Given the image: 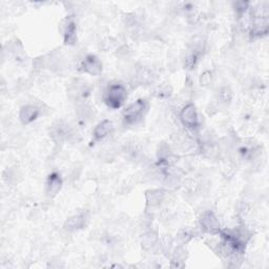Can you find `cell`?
<instances>
[{
	"mask_svg": "<svg viewBox=\"0 0 269 269\" xmlns=\"http://www.w3.org/2000/svg\"><path fill=\"white\" fill-rule=\"evenodd\" d=\"M149 107V102L145 99H138L129 104L122 113V120L124 125H137L147 116Z\"/></svg>",
	"mask_w": 269,
	"mask_h": 269,
	"instance_id": "obj_1",
	"label": "cell"
},
{
	"mask_svg": "<svg viewBox=\"0 0 269 269\" xmlns=\"http://www.w3.org/2000/svg\"><path fill=\"white\" fill-rule=\"evenodd\" d=\"M127 98L126 87L121 83H113L108 85L104 93V102L111 109H118Z\"/></svg>",
	"mask_w": 269,
	"mask_h": 269,
	"instance_id": "obj_2",
	"label": "cell"
},
{
	"mask_svg": "<svg viewBox=\"0 0 269 269\" xmlns=\"http://www.w3.org/2000/svg\"><path fill=\"white\" fill-rule=\"evenodd\" d=\"M91 91L92 88L86 81L77 78L70 83L69 88H67V95L76 103H81L86 102L87 98L91 95Z\"/></svg>",
	"mask_w": 269,
	"mask_h": 269,
	"instance_id": "obj_3",
	"label": "cell"
},
{
	"mask_svg": "<svg viewBox=\"0 0 269 269\" xmlns=\"http://www.w3.org/2000/svg\"><path fill=\"white\" fill-rule=\"evenodd\" d=\"M180 120L187 129L194 132L199 129V116L195 104L188 103L181 109Z\"/></svg>",
	"mask_w": 269,
	"mask_h": 269,
	"instance_id": "obj_4",
	"label": "cell"
},
{
	"mask_svg": "<svg viewBox=\"0 0 269 269\" xmlns=\"http://www.w3.org/2000/svg\"><path fill=\"white\" fill-rule=\"evenodd\" d=\"M79 71L91 76H98L102 73V62L95 55H86L80 63Z\"/></svg>",
	"mask_w": 269,
	"mask_h": 269,
	"instance_id": "obj_5",
	"label": "cell"
},
{
	"mask_svg": "<svg viewBox=\"0 0 269 269\" xmlns=\"http://www.w3.org/2000/svg\"><path fill=\"white\" fill-rule=\"evenodd\" d=\"M200 226L207 233H219L220 232V223L214 212L207 210L202 214L200 217Z\"/></svg>",
	"mask_w": 269,
	"mask_h": 269,
	"instance_id": "obj_6",
	"label": "cell"
},
{
	"mask_svg": "<svg viewBox=\"0 0 269 269\" xmlns=\"http://www.w3.org/2000/svg\"><path fill=\"white\" fill-rule=\"evenodd\" d=\"M62 33L65 46H74L77 41V25L72 17L62 21Z\"/></svg>",
	"mask_w": 269,
	"mask_h": 269,
	"instance_id": "obj_7",
	"label": "cell"
},
{
	"mask_svg": "<svg viewBox=\"0 0 269 269\" xmlns=\"http://www.w3.org/2000/svg\"><path fill=\"white\" fill-rule=\"evenodd\" d=\"M39 116L40 108L33 104L24 105L19 110V120L24 125H28L30 123L37 120Z\"/></svg>",
	"mask_w": 269,
	"mask_h": 269,
	"instance_id": "obj_8",
	"label": "cell"
},
{
	"mask_svg": "<svg viewBox=\"0 0 269 269\" xmlns=\"http://www.w3.org/2000/svg\"><path fill=\"white\" fill-rule=\"evenodd\" d=\"M88 222V217L85 212H81V214L74 215L67 219L64 223V228L67 231H76L82 229L86 226V224Z\"/></svg>",
	"mask_w": 269,
	"mask_h": 269,
	"instance_id": "obj_9",
	"label": "cell"
},
{
	"mask_svg": "<svg viewBox=\"0 0 269 269\" xmlns=\"http://www.w3.org/2000/svg\"><path fill=\"white\" fill-rule=\"evenodd\" d=\"M269 30L268 16L253 17L250 33L253 37H262L267 35Z\"/></svg>",
	"mask_w": 269,
	"mask_h": 269,
	"instance_id": "obj_10",
	"label": "cell"
},
{
	"mask_svg": "<svg viewBox=\"0 0 269 269\" xmlns=\"http://www.w3.org/2000/svg\"><path fill=\"white\" fill-rule=\"evenodd\" d=\"M113 131H114L113 122H111L110 120L101 121V122L98 123V124L96 125V127L94 128V131H93L94 141H96V142L102 141L107 136H109V134Z\"/></svg>",
	"mask_w": 269,
	"mask_h": 269,
	"instance_id": "obj_11",
	"label": "cell"
},
{
	"mask_svg": "<svg viewBox=\"0 0 269 269\" xmlns=\"http://www.w3.org/2000/svg\"><path fill=\"white\" fill-rule=\"evenodd\" d=\"M63 181L62 178L58 173H52L49 177L46 183V193L49 197L53 198L57 195L62 187Z\"/></svg>",
	"mask_w": 269,
	"mask_h": 269,
	"instance_id": "obj_12",
	"label": "cell"
},
{
	"mask_svg": "<svg viewBox=\"0 0 269 269\" xmlns=\"http://www.w3.org/2000/svg\"><path fill=\"white\" fill-rule=\"evenodd\" d=\"M155 75L147 66H139L137 70L134 71L133 75V81L139 85H149L154 82Z\"/></svg>",
	"mask_w": 269,
	"mask_h": 269,
	"instance_id": "obj_13",
	"label": "cell"
},
{
	"mask_svg": "<svg viewBox=\"0 0 269 269\" xmlns=\"http://www.w3.org/2000/svg\"><path fill=\"white\" fill-rule=\"evenodd\" d=\"M145 198H147V205L148 208H156L159 207L165 198V192L163 189H152L148 190L145 194Z\"/></svg>",
	"mask_w": 269,
	"mask_h": 269,
	"instance_id": "obj_14",
	"label": "cell"
},
{
	"mask_svg": "<svg viewBox=\"0 0 269 269\" xmlns=\"http://www.w3.org/2000/svg\"><path fill=\"white\" fill-rule=\"evenodd\" d=\"M76 113H77L78 121H79L80 124L85 125L87 122L91 121L93 117V108L87 102L77 103Z\"/></svg>",
	"mask_w": 269,
	"mask_h": 269,
	"instance_id": "obj_15",
	"label": "cell"
},
{
	"mask_svg": "<svg viewBox=\"0 0 269 269\" xmlns=\"http://www.w3.org/2000/svg\"><path fill=\"white\" fill-rule=\"evenodd\" d=\"M158 235H157L156 232H154L153 230H148L145 231L141 238V244L142 247L147 250H150L152 248H154L155 246H157L158 244Z\"/></svg>",
	"mask_w": 269,
	"mask_h": 269,
	"instance_id": "obj_16",
	"label": "cell"
},
{
	"mask_svg": "<svg viewBox=\"0 0 269 269\" xmlns=\"http://www.w3.org/2000/svg\"><path fill=\"white\" fill-rule=\"evenodd\" d=\"M201 55H202L201 52H199L193 48L188 49V51L186 52V55H185V62H184V65L187 70H194L195 69Z\"/></svg>",
	"mask_w": 269,
	"mask_h": 269,
	"instance_id": "obj_17",
	"label": "cell"
},
{
	"mask_svg": "<svg viewBox=\"0 0 269 269\" xmlns=\"http://www.w3.org/2000/svg\"><path fill=\"white\" fill-rule=\"evenodd\" d=\"M173 94V87L168 83H162L156 86L153 91V95L158 99H167Z\"/></svg>",
	"mask_w": 269,
	"mask_h": 269,
	"instance_id": "obj_18",
	"label": "cell"
},
{
	"mask_svg": "<svg viewBox=\"0 0 269 269\" xmlns=\"http://www.w3.org/2000/svg\"><path fill=\"white\" fill-rule=\"evenodd\" d=\"M232 100V92L230 87L223 86L219 89L218 101L222 104H229Z\"/></svg>",
	"mask_w": 269,
	"mask_h": 269,
	"instance_id": "obj_19",
	"label": "cell"
},
{
	"mask_svg": "<svg viewBox=\"0 0 269 269\" xmlns=\"http://www.w3.org/2000/svg\"><path fill=\"white\" fill-rule=\"evenodd\" d=\"M19 177V173L18 171H16L14 167H11V168H8V170L5 171L4 173V180L8 183V184H11V183H16L17 182V178Z\"/></svg>",
	"mask_w": 269,
	"mask_h": 269,
	"instance_id": "obj_20",
	"label": "cell"
},
{
	"mask_svg": "<svg viewBox=\"0 0 269 269\" xmlns=\"http://www.w3.org/2000/svg\"><path fill=\"white\" fill-rule=\"evenodd\" d=\"M214 79H215V76H214V74H212V72L205 71L201 74L200 84L204 87H208L212 83H214Z\"/></svg>",
	"mask_w": 269,
	"mask_h": 269,
	"instance_id": "obj_21",
	"label": "cell"
},
{
	"mask_svg": "<svg viewBox=\"0 0 269 269\" xmlns=\"http://www.w3.org/2000/svg\"><path fill=\"white\" fill-rule=\"evenodd\" d=\"M117 46V41L113 37H106L102 39V41L100 42V49L103 52H108L109 50H113Z\"/></svg>",
	"mask_w": 269,
	"mask_h": 269,
	"instance_id": "obj_22",
	"label": "cell"
},
{
	"mask_svg": "<svg viewBox=\"0 0 269 269\" xmlns=\"http://www.w3.org/2000/svg\"><path fill=\"white\" fill-rule=\"evenodd\" d=\"M233 9L239 16H242L245 14L246 11L249 9V3L247 2H237L233 4Z\"/></svg>",
	"mask_w": 269,
	"mask_h": 269,
	"instance_id": "obj_23",
	"label": "cell"
},
{
	"mask_svg": "<svg viewBox=\"0 0 269 269\" xmlns=\"http://www.w3.org/2000/svg\"><path fill=\"white\" fill-rule=\"evenodd\" d=\"M183 187H184V190H186L187 193L194 194L197 192L199 184L195 180H193V179H187V180L184 181L183 183Z\"/></svg>",
	"mask_w": 269,
	"mask_h": 269,
	"instance_id": "obj_24",
	"label": "cell"
},
{
	"mask_svg": "<svg viewBox=\"0 0 269 269\" xmlns=\"http://www.w3.org/2000/svg\"><path fill=\"white\" fill-rule=\"evenodd\" d=\"M192 238H193V232L190 229H182L178 234V239L180 240L182 244L187 243Z\"/></svg>",
	"mask_w": 269,
	"mask_h": 269,
	"instance_id": "obj_25",
	"label": "cell"
}]
</instances>
